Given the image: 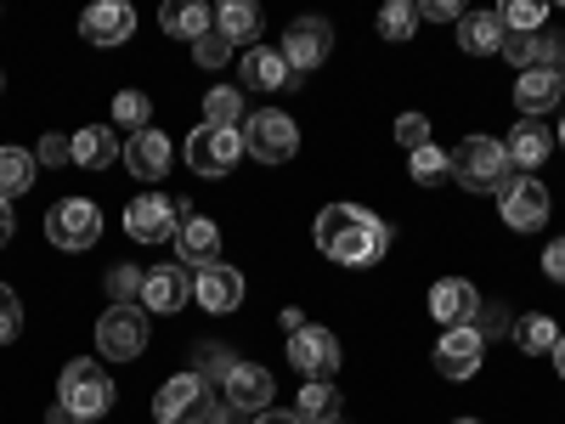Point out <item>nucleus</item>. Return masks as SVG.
Masks as SVG:
<instances>
[{
	"mask_svg": "<svg viewBox=\"0 0 565 424\" xmlns=\"http://www.w3.org/2000/svg\"><path fill=\"white\" fill-rule=\"evenodd\" d=\"M317 250L340 266H373L391 250V226L362 204H328L317 215Z\"/></svg>",
	"mask_w": 565,
	"mask_h": 424,
	"instance_id": "obj_1",
	"label": "nucleus"
},
{
	"mask_svg": "<svg viewBox=\"0 0 565 424\" xmlns=\"http://www.w3.org/2000/svg\"><path fill=\"white\" fill-rule=\"evenodd\" d=\"M447 165H452V181L463 193H498L509 181V153H503L498 136H463L447 153Z\"/></svg>",
	"mask_w": 565,
	"mask_h": 424,
	"instance_id": "obj_2",
	"label": "nucleus"
},
{
	"mask_svg": "<svg viewBox=\"0 0 565 424\" xmlns=\"http://www.w3.org/2000/svg\"><path fill=\"white\" fill-rule=\"evenodd\" d=\"M57 407H68L74 418H103L114 407V380L103 373V362H85L74 357L57 380Z\"/></svg>",
	"mask_w": 565,
	"mask_h": 424,
	"instance_id": "obj_3",
	"label": "nucleus"
},
{
	"mask_svg": "<svg viewBox=\"0 0 565 424\" xmlns=\"http://www.w3.org/2000/svg\"><path fill=\"white\" fill-rule=\"evenodd\" d=\"M45 239H52L57 250H68V255H85L103 239V210L90 199H57L52 210H45Z\"/></svg>",
	"mask_w": 565,
	"mask_h": 424,
	"instance_id": "obj_4",
	"label": "nucleus"
},
{
	"mask_svg": "<svg viewBox=\"0 0 565 424\" xmlns=\"http://www.w3.org/2000/svg\"><path fill=\"white\" fill-rule=\"evenodd\" d=\"M244 159V136L238 130H221V125H199L193 136H186V170L204 176V181H221L232 176Z\"/></svg>",
	"mask_w": 565,
	"mask_h": 424,
	"instance_id": "obj_5",
	"label": "nucleus"
},
{
	"mask_svg": "<svg viewBox=\"0 0 565 424\" xmlns=\"http://www.w3.org/2000/svg\"><path fill=\"white\" fill-rule=\"evenodd\" d=\"M300 148V125L282 114V108H260L244 119V153L260 159V165H282V159H295Z\"/></svg>",
	"mask_w": 565,
	"mask_h": 424,
	"instance_id": "obj_6",
	"label": "nucleus"
},
{
	"mask_svg": "<svg viewBox=\"0 0 565 424\" xmlns=\"http://www.w3.org/2000/svg\"><path fill=\"white\" fill-rule=\"evenodd\" d=\"M97 346L108 362H136L148 351V306H108L97 317Z\"/></svg>",
	"mask_w": 565,
	"mask_h": 424,
	"instance_id": "obj_7",
	"label": "nucleus"
},
{
	"mask_svg": "<svg viewBox=\"0 0 565 424\" xmlns=\"http://www.w3.org/2000/svg\"><path fill=\"white\" fill-rule=\"evenodd\" d=\"M186 215H193V210L164 199V193H141V199L125 204V232H130L136 244H164V239H175V226Z\"/></svg>",
	"mask_w": 565,
	"mask_h": 424,
	"instance_id": "obj_8",
	"label": "nucleus"
},
{
	"mask_svg": "<svg viewBox=\"0 0 565 424\" xmlns=\"http://www.w3.org/2000/svg\"><path fill=\"white\" fill-rule=\"evenodd\" d=\"M210 385L199 380V373H175V380L159 385L153 396V418L159 424H210Z\"/></svg>",
	"mask_w": 565,
	"mask_h": 424,
	"instance_id": "obj_9",
	"label": "nucleus"
},
{
	"mask_svg": "<svg viewBox=\"0 0 565 424\" xmlns=\"http://www.w3.org/2000/svg\"><path fill=\"white\" fill-rule=\"evenodd\" d=\"M498 215L509 232H537L548 221V187L532 181V176H509L498 187Z\"/></svg>",
	"mask_w": 565,
	"mask_h": 424,
	"instance_id": "obj_10",
	"label": "nucleus"
},
{
	"mask_svg": "<svg viewBox=\"0 0 565 424\" xmlns=\"http://www.w3.org/2000/svg\"><path fill=\"white\" fill-rule=\"evenodd\" d=\"M289 362L306 373L311 385H334V368H340V340L328 335V328H300V335H289Z\"/></svg>",
	"mask_w": 565,
	"mask_h": 424,
	"instance_id": "obj_11",
	"label": "nucleus"
},
{
	"mask_svg": "<svg viewBox=\"0 0 565 424\" xmlns=\"http://www.w3.org/2000/svg\"><path fill=\"white\" fill-rule=\"evenodd\" d=\"M328 52H334V29H328V18H295L289 34H282V63H289L295 74L322 68Z\"/></svg>",
	"mask_w": 565,
	"mask_h": 424,
	"instance_id": "obj_12",
	"label": "nucleus"
},
{
	"mask_svg": "<svg viewBox=\"0 0 565 424\" xmlns=\"http://www.w3.org/2000/svg\"><path fill=\"white\" fill-rule=\"evenodd\" d=\"M481 357H487V340L476 335V328H441V340H436L441 380H476Z\"/></svg>",
	"mask_w": 565,
	"mask_h": 424,
	"instance_id": "obj_13",
	"label": "nucleus"
},
{
	"mask_svg": "<svg viewBox=\"0 0 565 424\" xmlns=\"http://www.w3.org/2000/svg\"><path fill=\"white\" fill-rule=\"evenodd\" d=\"M430 317L441 328H476L481 317V289L469 277H441L436 289H430Z\"/></svg>",
	"mask_w": 565,
	"mask_h": 424,
	"instance_id": "obj_14",
	"label": "nucleus"
},
{
	"mask_svg": "<svg viewBox=\"0 0 565 424\" xmlns=\"http://www.w3.org/2000/svg\"><path fill=\"white\" fill-rule=\"evenodd\" d=\"M193 300L204 311H238L244 306V272L226 266V261H210L193 272Z\"/></svg>",
	"mask_w": 565,
	"mask_h": 424,
	"instance_id": "obj_15",
	"label": "nucleus"
},
{
	"mask_svg": "<svg viewBox=\"0 0 565 424\" xmlns=\"http://www.w3.org/2000/svg\"><path fill=\"white\" fill-rule=\"evenodd\" d=\"M503 57L521 68V74H532V68H548V74H559L565 68V34L554 29V34H503Z\"/></svg>",
	"mask_w": 565,
	"mask_h": 424,
	"instance_id": "obj_16",
	"label": "nucleus"
},
{
	"mask_svg": "<svg viewBox=\"0 0 565 424\" xmlns=\"http://www.w3.org/2000/svg\"><path fill=\"white\" fill-rule=\"evenodd\" d=\"M186 300H193V266H148V277H141V306L181 311Z\"/></svg>",
	"mask_w": 565,
	"mask_h": 424,
	"instance_id": "obj_17",
	"label": "nucleus"
},
{
	"mask_svg": "<svg viewBox=\"0 0 565 424\" xmlns=\"http://www.w3.org/2000/svg\"><path fill=\"white\" fill-rule=\"evenodd\" d=\"M79 34L90 45H125L136 34V12L125 7V0H97V7L79 12Z\"/></svg>",
	"mask_w": 565,
	"mask_h": 424,
	"instance_id": "obj_18",
	"label": "nucleus"
},
{
	"mask_svg": "<svg viewBox=\"0 0 565 424\" xmlns=\"http://www.w3.org/2000/svg\"><path fill=\"white\" fill-rule=\"evenodd\" d=\"M226 407H238V413H266L271 407V373L266 368H255V362H238V368H232L226 373Z\"/></svg>",
	"mask_w": 565,
	"mask_h": 424,
	"instance_id": "obj_19",
	"label": "nucleus"
},
{
	"mask_svg": "<svg viewBox=\"0 0 565 424\" xmlns=\"http://www.w3.org/2000/svg\"><path fill=\"white\" fill-rule=\"evenodd\" d=\"M244 85L249 91H295L300 74L282 63V52H271V45H249L244 52Z\"/></svg>",
	"mask_w": 565,
	"mask_h": 424,
	"instance_id": "obj_20",
	"label": "nucleus"
},
{
	"mask_svg": "<svg viewBox=\"0 0 565 424\" xmlns=\"http://www.w3.org/2000/svg\"><path fill=\"white\" fill-rule=\"evenodd\" d=\"M503 153H509V165H514V170H537V165L554 153V130H548L543 119H521V125L509 130Z\"/></svg>",
	"mask_w": 565,
	"mask_h": 424,
	"instance_id": "obj_21",
	"label": "nucleus"
},
{
	"mask_svg": "<svg viewBox=\"0 0 565 424\" xmlns=\"http://www.w3.org/2000/svg\"><path fill=\"white\" fill-rule=\"evenodd\" d=\"M125 165H130L136 181H159V176L170 170V136H159L153 125L136 130V136L125 141Z\"/></svg>",
	"mask_w": 565,
	"mask_h": 424,
	"instance_id": "obj_22",
	"label": "nucleus"
},
{
	"mask_svg": "<svg viewBox=\"0 0 565 424\" xmlns=\"http://www.w3.org/2000/svg\"><path fill=\"white\" fill-rule=\"evenodd\" d=\"M175 250H181V266H210L215 255H221V226L210 221V215H186L181 226H175Z\"/></svg>",
	"mask_w": 565,
	"mask_h": 424,
	"instance_id": "obj_23",
	"label": "nucleus"
},
{
	"mask_svg": "<svg viewBox=\"0 0 565 424\" xmlns=\"http://www.w3.org/2000/svg\"><path fill=\"white\" fill-rule=\"evenodd\" d=\"M114 159H125V148H119V136H114L108 125L74 130V165H79V170H108Z\"/></svg>",
	"mask_w": 565,
	"mask_h": 424,
	"instance_id": "obj_24",
	"label": "nucleus"
},
{
	"mask_svg": "<svg viewBox=\"0 0 565 424\" xmlns=\"http://www.w3.org/2000/svg\"><path fill=\"white\" fill-rule=\"evenodd\" d=\"M458 45L469 57H498L503 52V23L498 12H463L458 18Z\"/></svg>",
	"mask_w": 565,
	"mask_h": 424,
	"instance_id": "obj_25",
	"label": "nucleus"
},
{
	"mask_svg": "<svg viewBox=\"0 0 565 424\" xmlns=\"http://www.w3.org/2000/svg\"><path fill=\"white\" fill-rule=\"evenodd\" d=\"M159 23H164V34H175V40H186V45H199V40L215 29V18H210L204 0H170V7L159 12Z\"/></svg>",
	"mask_w": 565,
	"mask_h": 424,
	"instance_id": "obj_26",
	"label": "nucleus"
},
{
	"mask_svg": "<svg viewBox=\"0 0 565 424\" xmlns=\"http://www.w3.org/2000/svg\"><path fill=\"white\" fill-rule=\"evenodd\" d=\"M559 97H565V85H559V74H548V68H532V74H521V85H514V103H521L526 119H543Z\"/></svg>",
	"mask_w": 565,
	"mask_h": 424,
	"instance_id": "obj_27",
	"label": "nucleus"
},
{
	"mask_svg": "<svg viewBox=\"0 0 565 424\" xmlns=\"http://www.w3.org/2000/svg\"><path fill=\"white\" fill-rule=\"evenodd\" d=\"M514 346H521L526 357H554V346H559V328H554V317H543V311L514 317Z\"/></svg>",
	"mask_w": 565,
	"mask_h": 424,
	"instance_id": "obj_28",
	"label": "nucleus"
},
{
	"mask_svg": "<svg viewBox=\"0 0 565 424\" xmlns=\"http://www.w3.org/2000/svg\"><path fill=\"white\" fill-rule=\"evenodd\" d=\"M34 187V153H23V148H0V199H23Z\"/></svg>",
	"mask_w": 565,
	"mask_h": 424,
	"instance_id": "obj_29",
	"label": "nucleus"
},
{
	"mask_svg": "<svg viewBox=\"0 0 565 424\" xmlns=\"http://www.w3.org/2000/svg\"><path fill=\"white\" fill-rule=\"evenodd\" d=\"M215 29H221L232 45H238V40L249 45V40L260 34V7H255V0H226V7L215 12Z\"/></svg>",
	"mask_w": 565,
	"mask_h": 424,
	"instance_id": "obj_30",
	"label": "nucleus"
},
{
	"mask_svg": "<svg viewBox=\"0 0 565 424\" xmlns=\"http://www.w3.org/2000/svg\"><path fill=\"white\" fill-rule=\"evenodd\" d=\"M328 418H340V391L306 380V391L295 396V424H328Z\"/></svg>",
	"mask_w": 565,
	"mask_h": 424,
	"instance_id": "obj_31",
	"label": "nucleus"
},
{
	"mask_svg": "<svg viewBox=\"0 0 565 424\" xmlns=\"http://www.w3.org/2000/svg\"><path fill=\"white\" fill-rule=\"evenodd\" d=\"M249 114H244V91H232V85H215L204 91V125H221V130H238Z\"/></svg>",
	"mask_w": 565,
	"mask_h": 424,
	"instance_id": "obj_32",
	"label": "nucleus"
},
{
	"mask_svg": "<svg viewBox=\"0 0 565 424\" xmlns=\"http://www.w3.org/2000/svg\"><path fill=\"white\" fill-rule=\"evenodd\" d=\"M498 23H503V34H537L548 23V7L543 0H509V7L498 12Z\"/></svg>",
	"mask_w": 565,
	"mask_h": 424,
	"instance_id": "obj_33",
	"label": "nucleus"
},
{
	"mask_svg": "<svg viewBox=\"0 0 565 424\" xmlns=\"http://www.w3.org/2000/svg\"><path fill=\"white\" fill-rule=\"evenodd\" d=\"M114 125L119 130H148L153 125V103H148V91H119V97H114Z\"/></svg>",
	"mask_w": 565,
	"mask_h": 424,
	"instance_id": "obj_34",
	"label": "nucleus"
},
{
	"mask_svg": "<svg viewBox=\"0 0 565 424\" xmlns=\"http://www.w3.org/2000/svg\"><path fill=\"white\" fill-rule=\"evenodd\" d=\"M407 170H413V181L418 187H441V181H452V165H447V153L436 148H418V153H407Z\"/></svg>",
	"mask_w": 565,
	"mask_h": 424,
	"instance_id": "obj_35",
	"label": "nucleus"
},
{
	"mask_svg": "<svg viewBox=\"0 0 565 424\" xmlns=\"http://www.w3.org/2000/svg\"><path fill=\"white\" fill-rule=\"evenodd\" d=\"M141 277H148L141 266H114L108 272V300L114 306H141Z\"/></svg>",
	"mask_w": 565,
	"mask_h": 424,
	"instance_id": "obj_36",
	"label": "nucleus"
},
{
	"mask_svg": "<svg viewBox=\"0 0 565 424\" xmlns=\"http://www.w3.org/2000/svg\"><path fill=\"white\" fill-rule=\"evenodd\" d=\"M413 29H418L413 0H391V7L380 12V34H385V40H413Z\"/></svg>",
	"mask_w": 565,
	"mask_h": 424,
	"instance_id": "obj_37",
	"label": "nucleus"
},
{
	"mask_svg": "<svg viewBox=\"0 0 565 424\" xmlns=\"http://www.w3.org/2000/svg\"><path fill=\"white\" fill-rule=\"evenodd\" d=\"M193 357H199V368H193V373H199L204 385H210V380H221V385H226V373L238 368V357H232V351H221V346H199Z\"/></svg>",
	"mask_w": 565,
	"mask_h": 424,
	"instance_id": "obj_38",
	"label": "nucleus"
},
{
	"mask_svg": "<svg viewBox=\"0 0 565 424\" xmlns=\"http://www.w3.org/2000/svg\"><path fill=\"white\" fill-rule=\"evenodd\" d=\"M23 335V300L12 295V283H0V346Z\"/></svg>",
	"mask_w": 565,
	"mask_h": 424,
	"instance_id": "obj_39",
	"label": "nucleus"
},
{
	"mask_svg": "<svg viewBox=\"0 0 565 424\" xmlns=\"http://www.w3.org/2000/svg\"><path fill=\"white\" fill-rule=\"evenodd\" d=\"M226 57H232V40H226L221 29H210V34L193 45V63H199V68H221Z\"/></svg>",
	"mask_w": 565,
	"mask_h": 424,
	"instance_id": "obj_40",
	"label": "nucleus"
},
{
	"mask_svg": "<svg viewBox=\"0 0 565 424\" xmlns=\"http://www.w3.org/2000/svg\"><path fill=\"white\" fill-rule=\"evenodd\" d=\"M476 335H481V340H503V335H514V317H509V306H487V300H481Z\"/></svg>",
	"mask_w": 565,
	"mask_h": 424,
	"instance_id": "obj_41",
	"label": "nucleus"
},
{
	"mask_svg": "<svg viewBox=\"0 0 565 424\" xmlns=\"http://www.w3.org/2000/svg\"><path fill=\"white\" fill-rule=\"evenodd\" d=\"M396 141H402L407 153L430 148V119H424V114H402V119H396Z\"/></svg>",
	"mask_w": 565,
	"mask_h": 424,
	"instance_id": "obj_42",
	"label": "nucleus"
},
{
	"mask_svg": "<svg viewBox=\"0 0 565 424\" xmlns=\"http://www.w3.org/2000/svg\"><path fill=\"white\" fill-rule=\"evenodd\" d=\"M40 165H52V170L74 165V136H63V130H52V136H40Z\"/></svg>",
	"mask_w": 565,
	"mask_h": 424,
	"instance_id": "obj_43",
	"label": "nucleus"
},
{
	"mask_svg": "<svg viewBox=\"0 0 565 424\" xmlns=\"http://www.w3.org/2000/svg\"><path fill=\"white\" fill-rule=\"evenodd\" d=\"M413 12H418V23H458L463 18L458 0H413Z\"/></svg>",
	"mask_w": 565,
	"mask_h": 424,
	"instance_id": "obj_44",
	"label": "nucleus"
},
{
	"mask_svg": "<svg viewBox=\"0 0 565 424\" xmlns=\"http://www.w3.org/2000/svg\"><path fill=\"white\" fill-rule=\"evenodd\" d=\"M543 272H548L554 283H565V239H554V244L543 250Z\"/></svg>",
	"mask_w": 565,
	"mask_h": 424,
	"instance_id": "obj_45",
	"label": "nucleus"
},
{
	"mask_svg": "<svg viewBox=\"0 0 565 424\" xmlns=\"http://www.w3.org/2000/svg\"><path fill=\"white\" fill-rule=\"evenodd\" d=\"M277 322H282V335H300V328H306V311H295V306H282V311H277Z\"/></svg>",
	"mask_w": 565,
	"mask_h": 424,
	"instance_id": "obj_46",
	"label": "nucleus"
},
{
	"mask_svg": "<svg viewBox=\"0 0 565 424\" xmlns=\"http://www.w3.org/2000/svg\"><path fill=\"white\" fill-rule=\"evenodd\" d=\"M12 232H18V221H12V204H7V199H0V250H7V244H12Z\"/></svg>",
	"mask_w": 565,
	"mask_h": 424,
	"instance_id": "obj_47",
	"label": "nucleus"
},
{
	"mask_svg": "<svg viewBox=\"0 0 565 424\" xmlns=\"http://www.w3.org/2000/svg\"><path fill=\"white\" fill-rule=\"evenodd\" d=\"M255 424H295V413H260Z\"/></svg>",
	"mask_w": 565,
	"mask_h": 424,
	"instance_id": "obj_48",
	"label": "nucleus"
},
{
	"mask_svg": "<svg viewBox=\"0 0 565 424\" xmlns=\"http://www.w3.org/2000/svg\"><path fill=\"white\" fill-rule=\"evenodd\" d=\"M554 373L565 380V335H559V346H554Z\"/></svg>",
	"mask_w": 565,
	"mask_h": 424,
	"instance_id": "obj_49",
	"label": "nucleus"
},
{
	"mask_svg": "<svg viewBox=\"0 0 565 424\" xmlns=\"http://www.w3.org/2000/svg\"><path fill=\"white\" fill-rule=\"evenodd\" d=\"M452 424H481V418H452Z\"/></svg>",
	"mask_w": 565,
	"mask_h": 424,
	"instance_id": "obj_50",
	"label": "nucleus"
},
{
	"mask_svg": "<svg viewBox=\"0 0 565 424\" xmlns=\"http://www.w3.org/2000/svg\"><path fill=\"white\" fill-rule=\"evenodd\" d=\"M559 148H565V119H559Z\"/></svg>",
	"mask_w": 565,
	"mask_h": 424,
	"instance_id": "obj_51",
	"label": "nucleus"
},
{
	"mask_svg": "<svg viewBox=\"0 0 565 424\" xmlns=\"http://www.w3.org/2000/svg\"><path fill=\"white\" fill-rule=\"evenodd\" d=\"M74 424H97V418H74Z\"/></svg>",
	"mask_w": 565,
	"mask_h": 424,
	"instance_id": "obj_52",
	"label": "nucleus"
},
{
	"mask_svg": "<svg viewBox=\"0 0 565 424\" xmlns=\"http://www.w3.org/2000/svg\"><path fill=\"white\" fill-rule=\"evenodd\" d=\"M559 85H565V68H559Z\"/></svg>",
	"mask_w": 565,
	"mask_h": 424,
	"instance_id": "obj_53",
	"label": "nucleus"
},
{
	"mask_svg": "<svg viewBox=\"0 0 565 424\" xmlns=\"http://www.w3.org/2000/svg\"><path fill=\"white\" fill-rule=\"evenodd\" d=\"M328 424H340V418H328Z\"/></svg>",
	"mask_w": 565,
	"mask_h": 424,
	"instance_id": "obj_54",
	"label": "nucleus"
}]
</instances>
